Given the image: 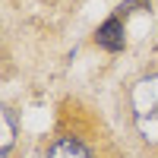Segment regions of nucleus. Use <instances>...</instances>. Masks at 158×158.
Segmentation results:
<instances>
[{
	"instance_id": "nucleus-5",
	"label": "nucleus",
	"mask_w": 158,
	"mask_h": 158,
	"mask_svg": "<svg viewBox=\"0 0 158 158\" xmlns=\"http://www.w3.org/2000/svg\"><path fill=\"white\" fill-rule=\"evenodd\" d=\"M136 6H149V0H127V3H120V13H133Z\"/></svg>"
},
{
	"instance_id": "nucleus-3",
	"label": "nucleus",
	"mask_w": 158,
	"mask_h": 158,
	"mask_svg": "<svg viewBox=\"0 0 158 158\" xmlns=\"http://www.w3.org/2000/svg\"><path fill=\"white\" fill-rule=\"evenodd\" d=\"M48 158H92V152L73 136H60L54 146L48 149Z\"/></svg>"
},
{
	"instance_id": "nucleus-2",
	"label": "nucleus",
	"mask_w": 158,
	"mask_h": 158,
	"mask_svg": "<svg viewBox=\"0 0 158 158\" xmlns=\"http://www.w3.org/2000/svg\"><path fill=\"white\" fill-rule=\"evenodd\" d=\"M95 41H98L104 51H123L127 38H123V22H120V13H117V16H111V19H104V22L98 25Z\"/></svg>"
},
{
	"instance_id": "nucleus-1",
	"label": "nucleus",
	"mask_w": 158,
	"mask_h": 158,
	"mask_svg": "<svg viewBox=\"0 0 158 158\" xmlns=\"http://www.w3.org/2000/svg\"><path fill=\"white\" fill-rule=\"evenodd\" d=\"M130 111H133L136 133L158 146V76H146L130 89Z\"/></svg>"
},
{
	"instance_id": "nucleus-4",
	"label": "nucleus",
	"mask_w": 158,
	"mask_h": 158,
	"mask_svg": "<svg viewBox=\"0 0 158 158\" xmlns=\"http://www.w3.org/2000/svg\"><path fill=\"white\" fill-rule=\"evenodd\" d=\"M0 127H3V133H0V155H6L10 146H13V136H16V123H13V114L10 111L0 114Z\"/></svg>"
}]
</instances>
